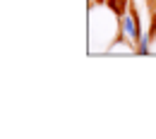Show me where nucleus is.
I'll use <instances>...</instances> for the list:
<instances>
[{"label":"nucleus","mask_w":156,"mask_h":139,"mask_svg":"<svg viewBox=\"0 0 156 139\" xmlns=\"http://www.w3.org/2000/svg\"><path fill=\"white\" fill-rule=\"evenodd\" d=\"M106 5L113 10V15H115L118 19H120V17H125V15H127V10H130V0H106Z\"/></svg>","instance_id":"f03ea898"},{"label":"nucleus","mask_w":156,"mask_h":139,"mask_svg":"<svg viewBox=\"0 0 156 139\" xmlns=\"http://www.w3.org/2000/svg\"><path fill=\"white\" fill-rule=\"evenodd\" d=\"M149 43H151V39H149V34H144L142 39L137 41V53H149Z\"/></svg>","instance_id":"7ed1b4c3"},{"label":"nucleus","mask_w":156,"mask_h":139,"mask_svg":"<svg viewBox=\"0 0 156 139\" xmlns=\"http://www.w3.org/2000/svg\"><path fill=\"white\" fill-rule=\"evenodd\" d=\"M94 2H96V5H103V2H106V0H94Z\"/></svg>","instance_id":"20e7f679"},{"label":"nucleus","mask_w":156,"mask_h":139,"mask_svg":"<svg viewBox=\"0 0 156 139\" xmlns=\"http://www.w3.org/2000/svg\"><path fill=\"white\" fill-rule=\"evenodd\" d=\"M120 29H122V31H125V34H127V36H130L132 41H139L142 36H144V31H142V29L137 26L135 17H132L130 12H127L125 17H120Z\"/></svg>","instance_id":"f257e3e1"}]
</instances>
